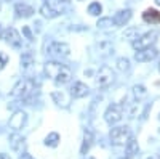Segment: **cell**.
Listing matches in <instances>:
<instances>
[{
	"label": "cell",
	"mask_w": 160,
	"mask_h": 159,
	"mask_svg": "<svg viewBox=\"0 0 160 159\" xmlns=\"http://www.w3.org/2000/svg\"><path fill=\"white\" fill-rule=\"evenodd\" d=\"M43 71H45V76L50 77L51 81H55L56 84H68L72 79L71 68L66 64L58 63V61H47Z\"/></svg>",
	"instance_id": "obj_1"
},
{
	"label": "cell",
	"mask_w": 160,
	"mask_h": 159,
	"mask_svg": "<svg viewBox=\"0 0 160 159\" xmlns=\"http://www.w3.org/2000/svg\"><path fill=\"white\" fill-rule=\"evenodd\" d=\"M34 88H35V85H34V82L31 81V79H21V81H18L15 84V87L11 88L10 97L11 98H21V100L28 98L34 92Z\"/></svg>",
	"instance_id": "obj_2"
},
{
	"label": "cell",
	"mask_w": 160,
	"mask_h": 159,
	"mask_svg": "<svg viewBox=\"0 0 160 159\" xmlns=\"http://www.w3.org/2000/svg\"><path fill=\"white\" fill-rule=\"evenodd\" d=\"M157 37H158V31H149V32L139 35L136 40H133L131 45H133V48H135L136 51L149 48V47H154V44L157 42Z\"/></svg>",
	"instance_id": "obj_3"
},
{
	"label": "cell",
	"mask_w": 160,
	"mask_h": 159,
	"mask_svg": "<svg viewBox=\"0 0 160 159\" xmlns=\"http://www.w3.org/2000/svg\"><path fill=\"white\" fill-rule=\"evenodd\" d=\"M40 13H42L43 18L53 19V18L59 16L62 13V3L58 2V0H47V2L40 7Z\"/></svg>",
	"instance_id": "obj_4"
},
{
	"label": "cell",
	"mask_w": 160,
	"mask_h": 159,
	"mask_svg": "<svg viewBox=\"0 0 160 159\" xmlns=\"http://www.w3.org/2000/svg\"><path fill=\"white\" fill-rule=\"evenodd\" d=\"M114 77H115V74H114V71L109 68V66H106V64L101 66L99 71H98V74H96V77H95L96 87H99V88L109 87V85L114 82Z\"/></svg>",
	"instance_id": "obj_5"
},
{
	"label": "cell",
	"mask_w": 160,
	"mask_h": 159,
	"mask_svg": "<svg viewBox=\"0 0 160 159\" xmlns=\"http://www.w3.org/2000/svg\"><path fill=\"white\" fill-rule=\"evenodd\" d=\"M109 137H111V143L112 145H115V146H122V145H125L128 141L131 134H130L128 127H114V129H111Z\"/></svg>",
	"instance_id": "obj_6"
},
{
	"label": "cell",
	"mask_w": 160,
	"mask_h": 159,
	"mask_svg": "<svg viewBox=\"0 0 160 159\" xmlns=\"http://www.w3.org/2000/svg\"><path fill=\"white\" fill-rule=\"evenodd\" d=\"M123 117V104H111L104 113V119L109 125H114L122 121Z\"/></svg>",
	"instance_id": "obj_7"
},
{
	"label": "cell",
	"mask_w": 160,
	"mask_h": 159,
	"mask_svg": "<svg viewBox=\"0 0 160 159\" xmlns=\"http://www.w3.org/2000/svg\"><path fill=\"white\" fill-rule=\"evenodd\" d=\"M0 39H3V42L10 44L11 47H15V48H21V45H22V39H21L19 32L15 28L5 29L2 34H0Z\"/></svg>",
	"instance_id": "obj_8"
},
{
	"label": "cell",
	"mask_w": 160,
	"mask_h": 159,
	"mask_svg": "<svg viewBox=\"0 0 160 159\" xmlns=\"http://www.w3.org/2000/svg\"><path fill=\"white\" fill-rule=\"evenodd\" d=\"M26 122H28V114H26L24 111H16L15 114L10 117L8 125H10V129H13L15 132H19L26 125Z\"/></svg>",
	"instance_id": "obj_9"
},
{
	"label": "cell",
	"mask_w": 160,
	"mask_h": 159,
	"mask_svg": "<svg viewBox=\"0 0 160 159\" xmlns=\"http://www.w3.org/2000/svg\"><path fill=\"white\" fill-rule=\"evenodd\" d=\"M48 53L53 56H58V58H64V56H69L71 53V47L64 42H51Z\"/></svg>",
	"instance_id": "obj_10"
},
{
	"label": "cell",
	"mask_w": 160,
	"mask_h": 159,
	"mask_svg": "<svg viewBox=\"0 0 160 159\" xmlns=\"http://www.w3.org/2000/svg\"><path fill=\"white\" fill-rule=\"evenodd\" d=\"M158 55V51L155 47H149V48H144V50H138L136 55H135V60L139 61V63H148V61H152L155 60Z\"/></svg>",
	"instance_id": "obj_11"
},
{
	"label": "cell",
	"mask_w": 160,
	"mask_h": 159,
	"mask_svg": "<svg viewBox=\"0 0 160 159\" xmlns=\"http://www.w3.org/2000/svg\"><path fill=\"white\" fill-rule=\"evenodd\" d=\"M8 141H10L11 150H13V151H16V153H22L24 148H26V138H24L21 134H18V132L11 134L10 138H8Z\"/></svg>",
	"instance_id": "obj_12"
},
{
	"label": "cell",
	"mask_w": 160,
	"mask_h": 159,
	"mask_svg": "<svg viewBox=\"0 0 160 159\" xmlns=\"http://www.w3.org/2000/svg\"><path fill=\"white\" fill-rule=\"evenodd\" d=\"M88 93H90V88H88V85L83 84V82L77 81V82H74V84L71 85V95H72L74 98H83V97H87Z\"/></svg>",
	"instance_id": "obj_13"
},
{
	"label": "cell",
	"mask_w": 160,
	"mask_h": 159,
	"mask_svg": "<svg viewBox=\"0 0 160 159\" xmlns=\"http://www.w3.org/2000/svg\"><path fill=\"white\" fill-rule=\"evenodd\" d=\"M15 11H16V16L18 18H31L34 13H35V10L31 7V5H28V3H16L15 5Z\"/></svg>",
	"instance_id": "obj_14"
},
{
	"label": "cell",
	"mask_w": 160,
	"mask_h": 159,
	"mask_svg": "<svg viewBox=\"0 0 160 159\" xmlns=\"http://www.w3.org/2000/svg\"><path fill=\"white\" fill-rule=\"evenodd\" d=\"M130 19H131V10H128V8H127V10L117 11L115 16L112 18V21H114L115 26H125Z\"/></svg>",
	"instance_id": "obj_15"
},
{
	"label": "cell",
	"mask_w": 160,
	"mask_h": 159,
	"mask_svg": "<svg viewBox=\"0 0 160 159\" xmlns=\"http://www.w3.org/2000/svg\"><path fill=\"white\" fill-rule=\"evenodd\" d=\"M142 19L148 24H160V11L154 8H148L142 13Z\"/></svg>",
	"instance_id": "obj_16"
},
{
	"label": "cell",
	"mask_w": 160,
	"mask_h": 159,
	"mask_svg": "<svg viewBox=\"0 0 160 159\" xmlns=\"http://www.w3.org/2000/svg\"><path fill=\"white\" fill-rule=\"evenodd\" d=\"M138 151H139V146H138V141L133 138V137H130L128 138V141L125 143V153H127V159H131L133 156H136L138 154Z\"/></svg>",
	"instance_id": "obj_17"
},
{
	"label": "cell",
	"mask_w": 160,
	"mask_h": 159,
	"mask_svg": "<svg viewBox=\"0 0 160 159\" xmlns=\"http://www.w3.org/2000/svg\"><path fill=\"white\" fill-rule=\"evenodd\" d=\"M93 140H95V137H93V132L91 130H85L83 132V141H82V148H80V154H87L93 145Z\"/></svg>",
	"instance_id": "obj_18"
},
{
	"label": "cell",
	"mask_w": 160,
	"mask_h": 159,
	"mask_svg": "<svg viewBox=\"0 0 160 159\" xmlns=\"http://www.w3.org/2000/svg\"><path fill=\"white\" fill-rule=\"evenodd\" d=\"M34 66V55L31 51H26L21 55V69L22 71H28Z\"/></svg>",
	"instance_id": "obj_19"
},
{
	"label": "cell",
	"mask_w": 160,
	"mask_h": 159,
	"mask_svg": "<svg viewBox=\"0 0 160 159\" xmlns=\"http://www.w3.org/2000/svg\"><path fill=\"white\" fill-rule=\"evenodd\" d=\"M45 145L50 148H56L59 145V134H56V132H51V134H48L45 137Z\"/></svg>",
	"instance_id": "obj_20"
},
{
	"label": "cell",
	"mask_w": 160,
	"mask_h": 159,
	"mask_svg": "<svg viewBox=\"0 0 160 159\" xmlns=\"http://www.w3.org/2000/svg\"><path fill=\"white\" fill-rule=\"evenodd\" d=\"M133 95H135V98H136L138 101H139V100H144L146 97H148V90H146L144 85L138 84V85L133 87Z\"/></svg>",
	"instance_id": "obj_21"
},
{
	"label": "cell",
	"mask_w": 160,
	"mask_h": 159,
	"mask_svg": "<svg viewBox=\"0 0 160 159\" xmlns=\"http://www.w3.org/2000/svg\"><path fill=\"white\" fill-rule=\"evenodd\" d=\"M96 26H98V29H102V31H108V29L114 28L115 24H114L112 18H101V19H98Z\"/></svg>",
	"instance_id": "obj_22"
},
{
	"label": "cell",
	"mask_w": 160,
	"mask_h": 159,
	"mask_svg": "<svg viewBox=\"0 0 160 159\" xmlns=\"http://www.w3.org/2000/svg\"><path fill=\"white\" fill-rule=\"evenodd\" d=\"M101 11H102V7H101L99 2H93V3H90V7H88V13H90L91 16H99V15H101Z\"/></svg>",
	"instance_id": "obj_23"
},
{
	"label": "cell",
	"mask_w": 160,
	"mask_h": 159,
	"mask_svg": "<svg viewBox=\"0 0 160 159\" xmlns=\"http://www.w3.org/2000/svg\"><path fill=\"white\" fill-rule=\"evenodd\" d=\"M51 98L55 100V103L59 104V106H61V104H62V106H68V101H66V97H64L62 92H53Z\"/></svg>",
	"instance_id": "obj_24"
},
{
	"label": "cell",
	"mask_w": 160,
	"mask_h": 159,
	"mask_svg": "<svg viewBox=\"0 0 160 159\" xmlns=\"http://www.w3.org/2000/svg\"><path fill=\"white\" fill-rule=\"evenodd\" d=\"M123 37H127L128 40H136V39L139 37V31H138V28H128L127 31H125V34H123Z\"/></svg>",
	"instance_id": "obj_25"
},
{
	"label": "cell",
	"mask_w": 160,
	"mask_h": 159,
	"mask_svg": "<svg viewBox=\"0 0 160 159\" xmlns=\"http://www.w3.org/2000/svg\"><path fill=\"white\" fill-rule=\"evenodd\" d=\"M117 69L122 71V72L128 71L130 69V60L128 58H118L117 60Z\"/></svg>",
	"instance_id": "obj_26"
},
{
	"label": "cell",
	"mask_w": 160,
	"mask_h": 159,
	"mask_svg": "<svg viewBox=\"0 0 160 159\" xmlns=\"http://www.w3.org/2000/svg\"><path fill=\"white\" fill-rule=\"evenodd\" d=\"M22 34L26 35V39H28L29 42H32V40H34V35H32V32H31V29L28 28V26H24V28H22Z\"/></svg>",
	"instance_id": "obj_27"
},
{
	"label": "cell",
	"mask_w": 160,
	"mask_h": 159,
	"mask_svg": "<svg viewBox=\"0 0 160 159\" xmlns=\"http://www.w3.org/2000/svg\"><path fill=\"white\" fill-rule=\"evenodd\" d=\"M7 63H8V56L5 55V53H0V69H2Z\"/></svg>",
	"instance_id": "obj_28"
},
{
	"label": "cell",
	"mask_w": 160,
	"mask_h": 159,
	"mask_svg": "<svg viewBox=\"0 0 160 159\" xmlns=\"http://www.w3.org/2000/svg\"><path fill=\"white\" fill-rule=\"evenodd\" d=\"M19 159H34V157H32L31 154H28V153H26V151H24V153H21V156H19Z\"/></svg>",
	"instance_id": "obj_29"
},
{
	"label": "cell",
	"mask_w": 160,
	"mask_h": 159,
	"mask_svg": "<svg viewBox=\"0 0 160 159\" xmlns=\"http://www.w3.org/2000/svg\"><path fill=\"white\" fill-rule=\"evenodd\" d=\"M0 159H11L8 154H5V153H0Z\"/></svg>",
	"instance_id": "obj_30"
},
{
	"label": "cell",
	"mask_w": 160,
	"mask_h": 159,
	"mask_svg": "<svg viewBox=\"0 0 160 159\" xmlns=\"http://www.w3.org/2000/svg\"><path fill=\"white\" fill-rule=\"evenodd\" d=\"M58 2H61V3H68V2H71V0H58Z\"/></svg>",
	"instance_id": "obj_31"
},
{
	"label": "cell",
	"mask_w": 160,
	"mask_h": 159,
	"mask_svg": "<svg viewBox=\"0 0 160 159\" xmlns=\"http://www.w3.org/2000/svg\"><path fill=\"white\" fill-rule=\"evenodd\" d=\"M154 2H155V5H158V7H160V0H154Z\"/></svg>",
	"instance_id": "obj_32"
},
{
	"label": "cell",
	"mask_w": 160,
	"mask_h": 159,
	"mask_svg": "<svg viewBox=\"0 0 160 159\" xmlns=\"http://www.w3.org/2000/svg\"><path fill=\"white\" fill-rule=\"evenodd\" d=\"M7 2H10V0H7Z\"/></svg>",
	"instance_id": "obj_33"
},
{
	"label": "cell",
	"mask_w": 160,
	"mask_h": 159,
	"mask_svg": "<svg viewBox=\"0 0 160 159\" xmlns=\"http://www.w3.org/2000/svg\"><path fill=\"white\" fill-rule=\"evenodd\" d=\"M158 69H160V66H158Z\"/></svg>",
	"instance_id": "obj_34"
},
{
	"label": "cell",
	"mask_w": 160,
	"mask_h": 159,
	"mask_svg": "<svg viewBox=\"0 0 160 159\" xmlns=\"http://www.w3.org/2000/svg\"><path fill=\"white\" fill-rule=\"evenodd\" d=\"M158 119H160V116H158Z\"/></svg>",
	"instance_id": "obj_35"
}]
</instances>
